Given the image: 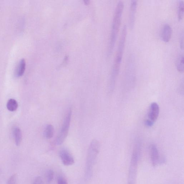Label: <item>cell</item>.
<instances>
[{"label":"cell","mask_w":184,"mask_h":184,"mask_svg":"<svg viewBox=\"0 0 184 184\" xmlns=\"http://www.w3.org/2000/svg\"><path fill=\"white\" fill-rule=\"evenodd\" d=\"M54 128L50 124H49L45 128L44 131V136L46 139H50L52 138L54 134Z\"/></svg>","instance_id":"cell-13"},{"label":"cell","mask_w":184,"mask_h":184,"mask_svg":"<svg viewBox=\"0 0 184 184\" xmlns=\"http://www.w3.org/2000/svg\"><path fill=\"white\" fill-rule=\"evenodd\" d=\"M177 68L178 71L180 73L184 72V56L181 55L178 58L177 63Z\"/></svg>","instance_id":"cell-16"},{"label":"cell","mask_w":184,"mask_h":184,"mask_svg":"<svg viewBox=\"0 0 184 184\" xmlns=\"http://www.w3.org/2000/svg\"><path fill=\"white\" fill-rule=\"evenodd\" d=\"M159 112L160 108L158 104L156 102L152 103L148 110V118L145 122L146 127H150L154 125L158 118Z\"/></svg>","instance_id":"cell-6"},{"label":"cell","mask_w":184,"mask_h":184,"mask_svg":"<svg viewBox=\"0 0 184 184\" xmlns=\"http://www.w3.org/2000/svg\"><path fill=\"white\" fill-rule=\"evenodd\" d=\"M151 161L153 166L156 167L159 164L165 163V158H161L159 153L158 148L154 144H152L150 147Z\"/></svg>","instance_id":"cell-7"},{"label":"cell","mask_w":184,"mask_h":184,"mask_svg":"<svg viewBox=\"0 0 184 184\" xmlns=\"http://www.w3.org/2000/svg\"><path fill=\"white\" fill-rule=\"evenodd\" d=\"M58 184H68V183L65 178L60 176L58 179Z\"/></svg>","instance_id":"cell-20"},{"label":"cell","mask_w":184,"mask_h":184,"mask_svg":"<svg viewBox=\"0 0 184 184\" xmlns=\"http://www.w3.org/2000/svg\"><path fill=\"white\" fill-rule=\"evenodd\" d=\"M172 28L168 24H165L162 28L161 37L162 41L165 43H168L171 38Z\"/></svg>","instance_id":"cell-10"},{"label":"cell","mask_w":184,"mask_h":184,"mask_svg":"<svg viewBox=\"0 0 184 184\" xmlns=\"http://www.w3.org/2000/svg\"><path fill=\"white\" fill-rule=\"evenodd\" d=\"M100 149V144L97 139H94L91 142L88 148L86 161V172L88 177L91 176L92 170L97 155Z\"/></svg>","instance_id":"cell-4"},{"label":"cell","mask_w":184,"mask_h":184,"mask_svg":"<svg viewBox=\"0 0 184 184\" xmlns=\"http://www.w3.org/2000/svg\"><path fill=\"white\" fill-rule=\"evenodd\" d=\"M84 3L86 4V5H88L90 4V1H84Z\"/></svg>","instance_id":"cell-22"},{"label":"cell","mask_w":184,"mask_h":184,"mask_svg":"<svg viewBox=\"0 0 184 184\" xmlns=\"http://www.w3.org/2000/svg\"><path fill=\"white\" fill-rule=\"evenodd\" d=\"M124 7L123 2L122 1H119L117 3L115 9L109 46L108 53L109 54H111L116 43L121 25Z\"/></svg>","instance_id":"cell-2"},{"label":"cell","mask_w":184,"mask_h":184,"mask_svg":"<svg viewBox=\"0 0 184 184\" xmlns=\"http://www.w3.org/2000/svg\"><path fill=\"white\" fill-rule=\"evenodd\" d=\"M17 182V175L15 174L12 175L8 179L7 184H16Z\"/></svg>","instance_id":"cell-18"},{"label":"cell","mask_w":184,"mask_h":184,"mask_svg":"<svg viewBox=\"0 0 184 184\" xmlns=\"http://www.w3.org/2000/svg\"><path fill=\"white\" fill-rule=\"evenodd\" d=\"M54 172L52 169L48 170L46 172V183L50 184L51 183L54 179Z\"/></svg>","instance_id":"cell-17"},{"label":"cell","mask_w":184,"mask_h":184,"mask_svg":"<svg viewBox=\"0 0 184 184\" xmlns=\"http://www.w3.org/2000/svg\"><path fill=\"white\" fill-rule=\"evenodd\" d=\"M127 35V28L126 25L123 27L120 38L118 49L113 64L110 85V91L114 88L115 83L119 72L121 65L122 60L124 49H125L126 36Z\"/></svg>","instance_id":"cell-1"},{"label":"cell","mask_w":184,"mask_h":184,"mask_svg":"<svg viewBox=\"0 0 184 184\" xmlns=\"http://www.w3.org/2000/svg\"><path fill=\"white\" fill-rule=\"evenodd\" d=\"M72 114V110L71 109H70L66 112L63 120L60 131L57 137L56 143L58 145H61L62 144L67 136L70 127Z\"/></svg>","instance_id":"cell-5"},{"label":"cell","mask_w":184,"mask_h":184,"mask_svg":"<svg viewBox=\"0 0 184 184\" xmlns=\"http://www.w3.org/2000/svg\"><path fill=\"white\" fill-rule=\"evenodd\" d=\"M59 156L63 165L66 166L72 165L75 163L74 157L68 150L62 149L59 153Z\"/></svg>","instance_id":"cell-8"},{"label":"cell","mask_w":184,"mask_h":184,"mask_svg":"<svg viewBox=\"0 0 184 184\" xmlns=\"http://www.w3.org/2000/svg\"><path fill=\"white\" fill-rule=\"evenodd\" d=\"M26 66V62L25 60L24 59H21L15 70V75L17 77H19L23 76L25 72Z\"/></svg>","instance_id":"cell-11"},{"label":"cell","mask_w":184,"mask_h":184,"mask_svg":"<svg viewBox=\"0 0 184 184\" xmlns=\"http://www.w3.org/2000/svg\"><path fill=\"white\" fill-rule=\"evenodd\" d=\"M18 107V104L14 99H11L8 101L6 104L7 109L11 112H14L17 109Z\"/></svg>","instance_id":"cell-14"},{"label":"cell","mask_w":184,"mask_h":184,"mask_svg":"<svg viewBox=\"0 0 184 184\" xmlns=\"http://www.w3.org/2000/svg\"><path fill=\"white\" fill-rule=\"evenodd\" d=\"M32 184H44L43 179L41 177H37L35 178Z\"/></svg>","instance_id":"cell-19"},{"label":"cell","mask_w":184,"mask_h":184,"mask_svg":"<svg viewBox=\"0 0 184 184\" xmlns=\"http://www.w3.org/2000/svg\"><path fill=\"white\" fill-rule=\"evenodd\" d=\"M180 47L181 49H183V45H184V36L183 33L181 35V36L180 39Z\"/></svg>","instance_id":"cell-21"},{"label":"cell","mask_w":184,"mask_h":184,"mask_svg":"<svg viewBox=\"0 0 184 184\" xmlns=\"http://www.w3.org/2000/svg\"><path fill=\"white\" fill-rule=\"evenodd\" d=\"M137 4L136 1H132L131 3L129 24L130 28L131 29L134 28L135 25Z\"/></svg>","instance_id":"cell-9"},{"label":"cell","mask_w":184,"mask_h":184,"mask_svg":"<svg viewBox=\"0 0 184 184\" xmlns=\"http://www.w3.org/2000/svg\"><path fill=\"white\" fill-rule=\"evenodd\" d=\"M13 135L14 137L15 144L17 146H19L22 140V132L21 130L18 127L15 128L13 131Z\"/></svg>","instance_id":"cell-12"},{"label":"cell","mask_w":184,"mask_h":184,"mask_svg":"<svg viewBox=\"0 0 184 184\" xmlns=\"http://www.w3.org/2000/svg\"><path fill=\"white\" fill-rule=\"evenodd\" d=\"M142 143L139 139H137L133 148L128 172L127 184H135L137 166L141 156Z\"/></svg>","instance_id":"cell-3"},{"label":"cell","mask_w":184,"mask_h":184,"mask_svg":"<svg viewBox=\"0 0 184 184\" xmlns=\"http://www.w3.org/2000/svg\"><path fill=\"white\" fill-rule=\"evenodd\" d=\"M184 11L183 1H179L178 8V17L179 21L182 20L183 18Z\"/></svg>","instance_id":"cell-15"}]
</instances>
